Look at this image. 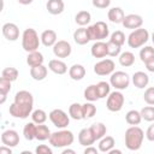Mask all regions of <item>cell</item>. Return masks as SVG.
Masks as SVG:
<instances>
[{
  "instance_id": "c3c4849f",
  "label": "cell",
  "mask_w": 154,
  "mask_h": 154,
  "mask_svg": "<svg viewBox=\"0 0 154 154\" xmlns=\"http://www.w3.org/2000/svg\"><path fill=\"white\" fill-rule=\"evenodd\" d=\"M99 152H100L99 148L93 147V146H88V147H85V149H84V154H97Z\"/></svg>"
},
{
  "instance_id": "7c38bea8",
  "label": "cell",
  "mask_w": 154,
  "mask_h": 154,
  "mask_svg": "<svg viewBox=\"0 0 154 154\" xmlns=\"http://www.w3.org/2000/svg\"><path fill=\"white\" fill-rule=\"evenodd\" d=\"M123 26L125 29H131V30H135V29H138L142 26L143 24V18L142 16L140 14H136V13H130V14H126L123 19Z\"/></svg>"
},
{
  "instance_id": "ac0fdd59",
  "label": "cell",
  "mask_w": 154,
  "mask_h": 154,
  "mask_svg": "<svg viewBox=\"0 0 154 154\" xmlns=\"http://www.w3.org/2000/svg\"><path fill=\"white\" fill-rule=\"evenodd\" d=\"M131 81H132V83H134V85L136 88L144 89L148 85V83H149V76L146 72H143V71H136L132 75Z\"/></svg>"
},
{
  "instance_id": "44dd1931",
  "label": "cell",
  "mask_w": 154,
  "mask_h": 154,
  "mask_svg": "<svg viewBox=\"0 0 154 154\" xmlns=\"http://www.w3.org/2000/svg\"><path fill=\"white\" fill-rule=\"evenodd\" d=\"M46 8H47L48 13H51L53 16H58L64 12L65 4L63 0H48L46 4Z\"/></svg>"
},
{
  "instance_id": "816d5d0a",
  "label": "cell",
  "mask_w": 154,
  "mask_h": 154,
  "mask_svg": "<svg viewBox=\"0 0 154 154\" xmlns=\"http://www.w3.org/2000/svg\"><path fill=\"white\" fill-rule=\"evenodd\" d=\"M76 152L73 149H70L69 147H65L63 150H61V154H75Z\"/></svg>"
},
{
  "instance_id": "4316f807",
  "label": "cell",
  "mask_w": 154,
  "mask_h": 154,
  "mask_svg": "<svg viewBox=\"0 0 154 154\" xmlns=\"http://www.w3.org/2000/svg\"><path fill=\"white\" fill-rule=\"evenodd\" d=\"M116 144V141L112 136H103L101 140H99L97 148L101 153H108Z\"/></svg>"
},
{
  "instance_id": "9c48e42d",
  "label": "cell",
  "mask_w": 154,
  "mask_h": 154,
  "mask_svg": "<svg viewBox=\"0 0 154 154\" xmlns=\"http://www.w3.org/2000/svg\"><path fill=\"white\" fill-rule=\"evenodd\" d=\"M124 102H125V97L122 94V91L114 90V91H111L109 95L107 96L106 107L109 112H119V111H122Z\"/></svg>"
},
{
  "instance_id": "f907efd6",
  "label": "cell",
  "mask_w": 154,
  "mask_h": 154,
  "mask_svg": "<svg viewBox=\"0 0 154 154\" xmlns=\"http://www.w3.org/2000/svg\"><path fill=\"white\" fill-rule=\"evenodd\" d=\"M0 154H12V148L8 147V146L2 144L0 147Z\"/></svg>"
},
{
  "instance_id": "1f68e13d",
  "label": "cell",
  "mask_w": 154,
  "mask_h": 154,
  "mask_svg": "<svg viewBox=\"0 0 154 154\" xmlns=\"http://www.w3.org/2000/svg\"><path fill=\"white\" fill-rule=\"evenodd\" d=\"M125 122L129 125H138L142 122V116L140 111L136 109H130L126 114H125Z\"/></svg>"
},
{
  "instance_id": "30bf717a",
  "label": "cell",
  "mask_w": 154,
  "mask_h": 154,
  "mask_svg": "<svg viewBox=\"0 0 154 154\" xmlns=\"http://www.w3.org/2000/svg\"><path fill=\"white\" fill-rule=\"evenodd\" d=\"M116 70V64L112 59H101L94 65V72L97 76H111Z\"/></svg>"
},
{
  "instance_id": "836d02e7",
  "label": "cell",
  "mask_w": 154,
  "mask_h": 154,
  "mask_svg": "<svg viewBox=\"0 0 154 154\" xmlns=\"http://www.w3.org/2000/svg\"><path fill=\"white\" fill-rule=\"evenodd\" d=\"M83 96L87 101H90V102H94L96 100H99V94H97V88H96V84H90L88 85L85 89H84V93H83Z\"/></svg>"
},
{
  "instance_id": "484cf974",
  "label": "cell",
  "mask_w": 154,
  "mask_h": 154,
  "mask_svg": "<svg viewBox=\"0 0 154 154\" xmlns=\"http://www.w3.org/2000/svg\"><path fill=\"white\" fill-rule=\"evenodd\" d=\"M89 128H90V130H91V132H93V135H94V137H95L96 141H99V140H101L103 136H106L107 128H106V125H105L103 123L96 122V123H93Z\"/></svg>"
},
{
  "instance_id": "db71d44e",
  "label": "cell",
  "mask_w": 154,
  "mask_h": 154,
  "mask_svg": "<svg viewBox=\"0 0 154 154\" xmlns=\"http://www.w3.org/2000/svg\"><path fill=\"white\" fill-rule=\"evenodd\" d=\"M108 154H122V150H120V149H114V148H112V149L108 152Z\"/></svg>"
},
{
  "instance_id": "d590c367",
  "label": "cell",
  "mask_w": 154,
  "mask_h": 154,
  "mask_svg": "<svg viewBox=\"0 0 154 154\" xmlns=\"http://www.w3.org/2000/svg\"><path fill=\"white\" fill-rule=\"evenodd\" d=\"M82 111H83V119H90L96 114V106L93 102L87 101L85 103L82 105Z\"/></svg>"
},
{
  "instance_id": "681fc988",
  "label": "cell",
  "mask_w": 154,
  "mask_h": 154,
  "mask_svg": "<svg viewBox=\"0 0 154 154\" xmlns=\"http://www.w3.org/2000/svg\"><path fill=\"white\" fill-rule=\"evenodd\" d=\"M144 65H146V69L149 72H154V58H152L150 60H148L147 63H144Z\"/></svg>"
},
{
  "instance_id": "74e56055",
  "label": "cell",
  "mask_w": 154,
  "mask_h": 154,
  "mask_svg": "<svg viewBox=\"0 0 154 154\" xmlns=\"http://www.w3.org/2000/svg\"><path fill=\"white\" fill-rule=\"evenodd\" d=\"M96 88H97V94H99V97L100 99H105L111 93V84L109 82H105V81H101L96 84Z\"/></svg>"
},
{
  "instance_id": "52a82bcc",
  "label": "cell",
  "mask_w": 154,
  "mask_h": 154,
  "mask_svg": "<svg viewBox=\"0 0 154 154\" xmlns=\"http://www.w3.org/2000/svg\"><path fill=\"white\" fill-rule=\"evenodd\" d=\"M130 82H131V78L129 73H126L125 71H114L109 76V84L116 90L122 91L128 89V87L130 85Z\"/></svg>"
},
{
  "instance_id": "ee69618b",
  "label": "cell",
  "mask_w": 154,
  "mask_h": 154,
  "mask_svg": "<svg viewBox=\"0 0 154 154\" xmlns=\"http://www.w3.org/2000/svg\"><path fill=\"white\" fill-rule=\"evenodd\" d=\"M143 100L147 105H152L154 106V87H148L144 90L143 94Z\"/></svg>"
},
{
  "instance_id": "d6986e66",
  "label": "cell",
  "mask_w": 154,
  "mask_h": 154,
  "mask_svg": "<svg viewBox=\"0 0 154 154\" xmlns=\"http://www.w3.org/2000/svg\"><path fill=\"white\" fill-rule=\"evenodd\" d=\"M48 69L55 75H65L67 72V65L61 59H52L48 61Z\"/></svg>"
},
{
  "instance_id": "f546056e",
  "label": "cell",
  "mask_w": 154,
  "mask_h": 154,
  "mask_svg": "<svg viewBox=\"0 0 154 154\" xmlns=\"http://www.w3.org/2000/svg\"><path fill=\"white\" fill-rule=\"evenodd\" d=\"M11 81L8 79H5V78H0V103H5L6 101V97H7V94L11 91Z\"/></svg>"
},
{
  "instance_id": "277c9868",
  "label": "cell",
  "mask_w": 154,
  "mask_h": 154,
  "mask_svg": "<svg viewBox=\"0 0 154 154\" xmlns=\"http://www.w3.org/2000/svg\"><path fill=\"white\" fill-rule=\"evenodd\" d=\"M41 45V37H38V34L35 29L28 28L22 34V47L25 52L30 53L34 51H37Z\"/></svg>"
},
{
  "instance_id": "ffe728a7",
  "label": "cell",
  "mask_w": 154,
  "mask_h": 154,
  "mask_svg": "<svg viewBox=\"0 0 154 154\" xmlns=\"http://www.w3.org/2000/svg\"><path fill=\"white\" fill-rule=\"evenodd\" d=\"M40 37H41V43L45 47H53L55 45V42L58 41L57 32L54 30H52V29H47V30L42 31Z\"/></svg>"
},
{
  "instance_id": "e0dca14e",
  "label": "cell",
  "mask_w": 154,
  "mask_h": 154,
  "mask_svg": "<svg viewBox=\"0 0 154 154\" xmlns=\"http://www.w3.org/2000/svg\"><path fill=\"white\" fill-rule=\"evenodd\" d=\"M95 137L90 130V128H84L78 132V142L81 146L83 147H88V146H93L95 142Z\"/></svg>"
},
{
  "instance_id": "f6af8a7d",
  "label": "cell",
  "mask_w": 154,
  "mask_h": 154,
  "mask_svg": "<svg viewBox=\"0 0 154 154\" xmlns=\"http://www.w3.org/2000/svg\"><path fill=\"white\" fill-rule=\"evenodd\" d=\"M91 4L96 8H108L111 5V0H91Z\"/></svg>"
},
{
  "instance_id": "7dc6e473",
  "label": "cell",
  "mask_w": 154,
  "mask_h": 154,
  "mask_svg": "<svg viewBox=\"0 0 154 154\" xmlns=\"http://www.w3.org/2000/svg\"><path fill=\"white\" fill-rule=\"evenodd\" d=\"M146 137H147L148 141L154 142V123L148 126V129H147V131H146Z\"/></svg>"
},
{
  "instance_id": "e575fe53",
  "label": "cell",
  "mask_w": 154,
  "mask_h": 154,
  "mask_svg": "<svg viewBox=\"0 0 154 154\" xmlns=\"http://www.w3.org/2000/svg\"><path fill=\"white\" fill-rule=\"evenodd\" d=\"M51 130L47 125L45 124H37V128H36V138L35 140H38V141H46L51 137Z\"/></svg>"
},
{
  "instance_id": "b9f144b4",
  "label": "cell",
  "mask_w": 154,
  "mask_h": 154,
  "mask_svg": "<svg viewBox=\"0 0 154 154\" xmlns=\"http://www.w3.org/2000/svg\"><path fill=\"white\" fill-rule=\"evenodd\" d=\"M107 53H108V57H119V54L122 53V46L112 42V41H107Z\"/></svg>"
},
{
  "instance_id": "f5cc1de1",
  "label": "cell",
  "mask_w": 154,
  "mask_h": 154,
  "mask_svg": "<svg viewBox=\"0 0 154 154\" xmlns=\"http://www.w3.org/2000/svg\"><path fill=\"white\" fill-rule=\"evenodd\" d=\"M17 1H18L20 5H30L34 0H17Z\"/></svg>"
},
{
  "instance_id": "8d00e7d4",
  "label": "cell",
  "mask_w": 154,
  "mask_h": 154,
  "mask_svg": "<svg viewBox=\"0 0 154 154\" xmlns=\"http://www.w3.org/2000/svg\"><path fill=\"white\" fill-rule=\"evenodd\" d=\"M19 76V72L16 67H12V66H8V67H5L2 71H1V77L5 78V79H8L11 82H14Z\"/></svg>"
},
{
  "instance_id": "8992f818",
  "label": "cell",
  "mask_w": 154,
  "mask_h": 154,
  "mask_svg": "<svg viewBox=\"0 0 154 154\" xmlns=\"http://www.w3.org/2000/svg\"><path fill=\"white\" fill-rule=\"evenodd\" d=\"M88 30H89L91 41H102L109 36L108 25L102 20H99V22L94 23L93 25H89Z\"/></svg>"
},
{
  "instance_id": "7402d4cb",
  "label": "cell",
  "mask_w": 154,
  "mask_h": 154,
  "mask_svg": "<svg viewBox=\"0 0 154 154\" xmlns=\"http://www.w3.org/2000/svg\"><path fill=\"white\" fill-rule=\"evenodd\" d=\"M124 17H125V13H124V11H123L122 7H112L107 12L108 20L112 22V23H114V24H122Z\"/></svg>"
},
{
  "instance_id": "2e32d148",
  "label": "cell",
  "mask_w": 154,
  "mask_h": 154,
  "mask_svg": "<svg viewBox=\"0 0 154 154\" xmlns=\"http://www.w3.org/2000/svg\"><path fill=\"white\" fill-rule=\"evenodd\" d=\"M90 53L94 58L97 59H102L106 55H108L107 53V42L103 41H95L90 48Z\"/></svg>"
},
{
  "instance_id": "ab89813d",
  "label": "cell",
  "mask_w": 154,
  "mask_h": 154,
  "mask_svg": "<svg viewBox=\"0 0 154 154\" xmlns=\"http://www.w3.org/2000/svg\"><path fill=\"white\" fill-rule=\"evenodd\" d=\"M31 119L35 124H45V122L47 120V113L41 109V108H37L35 111H32L31 113Z\"/></svg>"
},
{
  "instance_id": "f35d334b",
  "label": "cell",
  "mask_w": 154,
  "mask_h": 154,
  "mask_svg": "<svg viewBox=\"0 0 154 154\" xmlns=\"http://www.w3.org/2000/svg\"><path fill=\"white\" fill-rule=\"evenodd\" d=\"M152 58H154V47L144 46L143 48H141V51H140V59H141L142 63H147Z\"/></svg>"
},
{
  "instance_id": "11a10c76",
  "label": "cell",
  "mask_w": 154,
  "mask_h": 154,
  "mask_svg": "<svg viewBox=\"0 0 154 154\" xmlns=\"http://www.w3.org/2000/svg\"><path fill=\"white\" fill-rule=\"evenodd\" d=\"M22 154H31V153H30V152H28V150H23V152H22Z\"/></svg>"
},
{
  "instance_id": "f1b7e54d",
  "label": "cell",
  "mask_w": 154,
  "mask_h": 154,
  "mask_svg": "<svg viewBox=\"0 0 154 154\" xmlns=\"http://www.w3.org/2000/svg\"><path fill=\"white\" fill-rule=\"evenodd\" d=\"M90 20H91V14H90V12L84 11V10L77 12L76 16H75V22H76V24L79 25V26H85V25H88V24L90 23Z\"/></svg>"
},
{
  "instance_id": "d4e9b609",
  "label": "cell",
  "mask_w": 154,
  "mask_h": 154,
  "mask_svg": "<svg viewBox=\"0 0 154 154\" xmlns=\"http://www.w3.org/2000/svg\"><path fill=\"white\" fill-rule=\"evenodd\" d=\"M45 61V58H43V54L38 51H34V52H30L28 53V57H26V64L32 67V66H37V65H42Z\"/></svg>"
},
{
  "instance_id": "83f0119b",
  "label": "cell",
  "mask_w": 154,
  "mask_h": 154,
  "mask_svg": "<svg viewBox=\"0 0 154 154\" xmlns=\"http://www.w3.org/2000/svg\"><path fill=\"white\" fill-rule=\"evenodd\" d=\"M118 60H119V64L124 67H130L135 64V54L132 52H129V51H125V52H122L118 57Z\"/></svg>"
},
{
  "instance_id": "7a4b0ae2",
  "label": "cell",
  "mask_w": 154,
  "mask_h": 154,
  "mask_svg": "<svg viewBox=\"0 0 154 154\" xmlns=\"http://www.w3.org/2000/svg\"><path fill=\"white\" fill-rule=\"evenodd\" d=\"M143 138H144V131L137 125H131L125 131V136H124L125 147L132 152L138 150L142 147Z\"/></svg>"
},
{
  "instance_id": "9a60e30c",
  "label": "cell",
  "mask_w": 154,
  "mask_h": 154,
  "mask_svg": "<svg viewBox=\"0 0 154 154\" xmlns=\"http://www.w3.org/2000/svg\"><path fill=\"white\" fill-rule=\"evenodd\" d=\"M73 41L79 45V46H84L87 45L90 40V35H89V30H88V26H79L78 29L75 30L73 32Z\"/></svg>"
},
{
  "instance_id": "8fae6325",
  "label": "cell",
  "mask_w": 154,
  "mask_h": 154,
  "mask_svg": "<svg viewBox=\"0 0 154 154\" xmlns=\"http://www.w3.org/2000/svg\"><path fill=\"white\" fill-rule=\"evenodd\" d=\"M71 53H72V47L70 42L65 40H58L53 46V54L59 59H65L70 57Z\"/></svg>"
},
{
  "instance_id": "6da1fadb",
  "label": "cell",
  "mask_w": 154,
  "mask_h": 154,
  "mask_svg": "<svg viewBox=\"0 0 154 154\" xmlns=\"http://www.w3.org/2000/svg\"><path fill=\"white\" fill-rule=\"evenodd\" d=\"M34 108V96L28 90H19L14 95L13 102L8 107V113L13 118L26 119Z\"/></svg>"
},
{
  "instance_id": "5bb4252c",
  "label": "cell",
  "mask_w": 154,
  "mask_h": 154,
  "mask_svg": "<svg viewBox=\"0 0 154 154\" xmlns=\"http://www.w3.org/2000/svg\"><path fill=\"white\" fill-rule=\"evenodd\" d=\"M1 143L5 144V146H8L11 148L17 147L19 144V135H18V132L16 130H12V129L2 131V134H1Z\"/></svg>"
},
{
  "instance_id": "4dcf8cb0",
  "label": "cell",
  "mask_w": 154,
  "mask_h": 154,
  "mask_svg": "<svg viewBox=\"0 0 154 154\" xmlns=\"http://www.w3.org/2000/svg\"><path fill=\"white\" fill-rule=\"evenodd\" d=\"M69 116L70 118L75 120H81L83 119V111H82V105L78 102H73L69 106Z\"/></svg>"
},
{
  "instance_id": "60d3db41",
  "label": "cell",
  "mask_w": 154,
  "mask_h": 154,
  "mask_svg": "<svg viewBox=\"0 0 154 154\" xmlns=\"http://www.w3.org/2000/svg\"><path fill=\"white\" fill-rule=\"evenodd\" d=\"M140 112H141V116H142L143 120H146V122H154V106H152V105L144 106Z\"/></svg>"
},
{
  "instance_id": "d6a6232c",
  "label": "cell",
  "mask_w": 154,
  "mask_h": 154,
  "mask_svg": "<svg viewBox=\"0 0 154 154\" xmlns=\"http://www.w3.org/2000/svg\"><path fill=\"white\" fill-rule=\"evenodd\" d=\"M36 128H37V124H35L34 122H30V123H26L23 128V135H24V138L28 140V141H32L36 138Z\"/></svg>"
},
{
  "instance_id": "3957f363",
  "label": "cell",
  "mask_w": 154,
  "mask_h": 154,
  "mask_svg": "<svg viewBox=\"0 0 154 154\" xmlns=\"http://www.w3.org/2000/svg\"><path fill=\"white\" fill-rule=\"evenodd\" d=\"M48 141H49V144L54 148H65V147H70L73 143L75 136L72 131L66 129H60L58 131L52 132Z\"/></svg>"
},
{
  "instance_id": "bcb514c9",
  "label": "cell",
  "mask_w": 154,
  "mask_h": 154,
  "mask_svg": "<svg viewBox=\"0 0 154 154\" xmlns=\"http://www.w3.org/2000/svg\"><path fill=\"white\" fill-rule=\"evenodd\" d=\"M36 154H53V150L51 147L46 146V144H38L35 149Z\"/></svg>"
},
{
  "instance_id": "ba28073f",
  "label": "cell",
  "mask_w": 154,
  "mask_h": 154,
  "mask_svg": "<svg viewBox=\"0 0 154 154\" xmlns=\"http://www.w3.org/2000/svg\"><path fill=\"white\" fill-rule=\"evenodd\" d=\"M48 118L52 122V124L58 129H65L70 124V116L60 108L52 109L48 114Z\"/></svg>"
},
{
  "instance_id": "4fadbf2b",
  "label": "cell",
  "mask_w": 154,
  "mask_h": 154,
  "mask_svg": "<svg viewBox=\"0 0 154 154\" xmlns=\"http://www.w3.org/2000/svg\"><path fill=\"white\" fill-rule=\"evenodd\" d=\"M1 32L7 41H17L19 38V28L14 23H5L1 28Z\"/></svg>"
},
{
  "instance_id": "cb8c5ba5",
  "label": "cell",
  "mask_w": 154,
  "mask_h": 154,
  "mask_svg": "<svg viewBox=\"0 0 154 154\" xmlns=\"http://www.w3.org/2000/svg\"><path fill=\"white\" fill-rule=\"evenodd\" d=\"M69 76L73 81H81L85 76V67L81 64H73L69 69Z\"/></svg>"
},
{
  "instance_id": "5b68a950",
  "label": "cell",
  "mask_w": 154,
  "mask_h": 154,
  "mask_svg": "<svg viewBox=\"0 0 154 154\" xmlns=\"http://www.w3.org/2000/svg\"><path fill=\"white\" fill-rule=\"evenodd\" d=\"M149 40V32L147 29L144 28H138V29H135L132 30L128 38H126V42H128V46L130 48H140L142 46H144Z\"/></svg>"
},
{
  "instance_id": "7bdbcfd3",
  "label": "cell",
  "mask_w": 154,
  "mask_h": 154,
  "mask_svg": "<svg viewBox=\"0 0 154 154\" xmlns=\"http://www.w3.org/2000/svg\"><path fill=\"white\" fill-rule=\"evenodd\" d=\"M109 41H112V42H114V43H117V45H119V46H123V45L125 43V35H124L123 31L116 30L114 32L111 34Z\"/></svg>"
},
{
  "instance_id": "9f6ffc18",
  "label": "cell",
  "mask_w": 154,
  "mask_h": 154,
  "mask_svg": "<svg viewBox=\"0 0 154 154\" xmlns=\"http://www.w3.org/2000/svg\"><path fill=\"white\" fill-rule=\"evenodd\" d=\"M150 38H152V42H153V45H154V31H153V34H152V37H150Z\"/></svg>"
},
{
  "instance_id": "603a6c76",
  "label": "cell",
  "mask_w": 154,
  "mask_h": 154,
  "mask_svg": "<svg viewBox=\"0 0 154 154\" xmlns=\"http://www.w3.org/2000/svg\"><path fill=\"white\" fill-rule=\"evenodd\" d=\"M47 73H48V69L43 64L30 67V76L35 81H38V82L40 81H43L47 77Z\"/></svg>"
}]
</instances>
